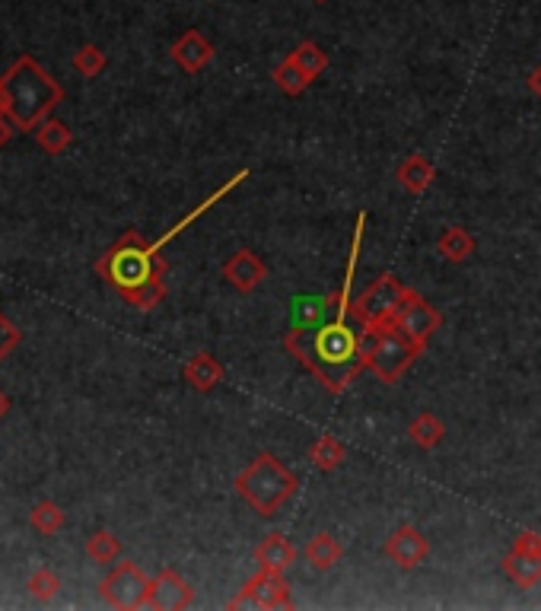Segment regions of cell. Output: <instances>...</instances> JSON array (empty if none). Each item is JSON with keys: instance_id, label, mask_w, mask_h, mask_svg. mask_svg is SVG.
<instances>
[{"instance_id": "6da1fadb", "label": "cell", "mask_w": 541, "mask_h": 611, "mask_svg": "<svg viewBox=\"0 0 541 611\" xmlns=\"http://www.w3.org/2000/svg\"><path fill=\"white\" fill-rule=\"evenodd\" d=\"M363 223H366V214L357 217L351 255H347V271L341 287L335 290V309L328 312V319L319 325H293L284 335V351L300 360L331 395H344L347 386L366 370V347H370V338H373V331L357 325L351 316V300H354L351 287H354V268L360 258Z\"/></svg>"}, {"instance_id": "7a4b0ae2", "label": "cell", "mask_w": 541, "mask_h": 611, "mask_svg": "<svg viewBox=\"0 0 541 611\" xmlns=\"http://www.w3.org/2000/svg\"><path fill=\"white\" fill-rule=\"evenodd\" d=\"M61 102V83L32 55H20L0 77V112L16 131H36Z\"/></svg>"}, {"instance_id": "3957f363", "label": "cell", "mask_w": 541, "mask_h": 611, "mask_svg": "<svg viewBox=\"0 0 541 611\" xmlns=\"http://www.w3.org/2000/svg\"><path fill=\"white\" fill-rule=\"evenodd\" d=\"M96 274L121 296V300H128V296L141 287L163 281L166 261L160 258V249H156L153 242H147L137 230H128L96 261Z\"/></svg>"}, {"instance_id": "277c9868", "label": "cell", "mask_w": 541, "mask_h": 611, "mask_svg": "<svg viewBox=\"0 0 541 611\" xmlns=\"http://www.w3.org/2000/svg\"><path fill=\"white\" fill-rule=\"evenodd\" d=\"M236 494L246 500L258 516H277L284 503L300 491V478L274 456V452H258V456L236 475Z\"/></svg>"}, {"instance_id": "5b68a950", "label": "cell", "mask_w": 541, "mask_h": 611, "mask_svg": "<svg viewBox=\"0 0 541 611\" xmlns=\"http://www.w3.org/2000/svg\"><path fill=\"white\" fill-rule=\"evenodd\" d=\"M421 354H424V347L414 344L395 322H389L373 331L370 347H366V370H370L379 382H386V386H395Z\"/></svg>"}, {"instance_id": "8992f818", "label": "cell", "mask_w": 541, "mask_h": 611, "mask_svg": "<svg viewBox=\"0 0 541 611\" xmlns=\"http://www.w3.org/2000/svg\"><path fill=\"white\" fill-rule=\"evenodd\" d=\"M405 293H408V287L401 284L395 274H382L360 296H354V300H351V316L366 331H376V328L392 322L395 309H398L401 296H405Z\"/></svg>"}, {"instance_id": "52a82bcc", "label": "cell", "mask_w": 541, "mask_h": 611, "mask_svg": "<svg viewBox=\"0 0 541 611\" xmlns=\"http://www.w3.org/2000/svg\"><path fill=\"white\" fill-rule=\"evenodd\" d=\"M99 596L106 605L118 608V611H134V608H147L150 599V576L131 564L121 561L106 580L99 583Z\"/></svg>"}, {"instance_id": "ba28073f", "label": "cell", "mask_w": 541, "mask_h": 611, "mask_svg": "<svg viewBox=\"0 0 541 611\" xmlns=\"http://www.w3.org/2000/svg\"><path fill=\"white\" fill-rule=\"evenodd\" d=\"M293 605L296 602L290 596V583L284 580V573L265 570V567H258L252 580L242 586L230 602H226V608H268V611L293 608Z\"/></svg>"}, {"instance_id": "9c48e42d", "label": "cell", "mask_w": 541, "mask_h": 611, "mask_svg": "<svg viewBox=\"0 0 541 611\" xmlns=\"http://www.w3.org/2000/svg\"><path fill=\"white\" fill-rule=\"evenodd\" d=\"M392 322H395L401 331H405V335H408L414 344L427 347V341L436 335V328L443 325V316H440V309H436L433 303H427L421 293L408 287V293L401 296V303H398V309H395Z\"/></svg>"}, {"instance_id": "30bf717a", "label": "cell", "mask_w": 541, "mask_h": 611, "mask_svg": "<svg viewBox=\"0 0 541 611\" xmlns=\"http://www.w3.org/2000/svg\"><path fill=\"white\" fill-rule=\"evenodd\" d=\"M195 602V589L185 580L179 570H160L150 580V599H147V608L153 611H182V608H191Z\"/></svg>"}, {"instance_id": "8fae6325", "label": "cell", "mask_w": 541, "mask_h": 611, "mask_svg": "<svg viewBox=\"0 0 541 611\" xmlns=\"http://www.w3.org/2000/svg\"><path fill=\"white\" fill-rule=\"evenodd\" d=\"M382 551H386V557L392 564H398L401 570H414L421 567L427 561L430 554V541L421 529L414 526H398L389 538L386 545H382Z\"/></svg>"}, {"instance_id": "7c38bea8", "label": "cell", "mask_w": 541, "mask_h": 611, "mask_svg": "<svg viewBox=\"0 0 541 611\" xmlns=\"http://www.w3.org/2000/svg\"><path fill=\"white\" fill-rule=\"evenodd\" d=\"M268 265L265 258H258L252 249H236L230 258L223 261V281L230 284L236 293H252L265 284Z\"/></svg>"}, {"instance_id": "4fadbf2b", "label": "cell", "mask_w": 541, "mask_h": 611, "mask_svg": "<svg viewBox=\"0 0 541 611\" xmlns=\"http://www.w3.org/2000/svg\"><path fill=\"white\" fill-rule=\"evenodd\" d=\"M172 61H176L185 74H201L204 67L214 61V45L204 39L201 29H188L172 42Z\"/></svg>"}, {"instance_id": "5bb4252c", "label": "cell", "mask_w": 541, "mask_h": 611, "mask_svg": "<svg viewBox=\"0 0 541 611\" xmlns=\"http://www.w3.org/2000/svg\"><path fill=\"white\" fill-rule=\"evenodd\" d=\"M255 561L258 567H265V570H277V573H284L296 564V548H293V541L284 535V532H271L261 538V545L255 548Z\"/></svg>"}, {"instance_id": "9a60e30c", "label": "cell", "mask_w": 541, "mask_h": 611, "mask_svg": "<svg viewBox=\"0 0 541 611\" xmlns=\"http://www.w3.org/2000/svg\"><path fill=\"white\" fill-rule=\"evenodd\" d=\"M436 179V166L427 160L424 153H411L401 160V166L395 169V182L408 191V195H424V191L433 185Z\"/></svg>"}, {"instance_id": "2e32d148", "label": "cell", "mask_w": 541, "mask_h": 611, "mask_svg": "<svg viewBox=\"0 0 541 611\" xmlns=\"http://www.w3.org/2000/svg\"><path fill=\"white\" fill-rule=\"evenodd\" d=\"M182 376H185V382H188V386L195 389V392H214L220 382H223L226 370H223V363H220L214 354L201 351V354H195V357L185 363Z\"/></svg>"}, {"instance_id": "e0dca14e", "label": "cell", "mask_w": 541, "mask_h": 611, "mask_svg": "<svg viewBox=\"0 0 541 611\" xmlns=\"http://www.w3.org/2000/svg\"><path fill=\"white\" fill-rule=\"evenodd\" d=\"M503 573H506V580H513L519 589H532L541 583V554L513 548L503 557Z\"/></svg>"}, {"instance_id": "ac0fdd59", "label": "cell", "mask_w": 541, "mask_h": 611, "mask_svg": "<svg viewBox=\"0 0 541 611\" xmlns=\"http://www.w3.org/2000/svg\"><path fill=\"white\" fill-rule=\"evenodd\" d=\"M303 557H306V561L316 567V570H331V567H335L341 557H344V548H341V541L331 535V532H319V535H312V538L306 541Z\"/></svg>"}, {"instance_id": "d6986e66", "label": "cell", "mask_w": 541, "mask_h": 611, "mask_svg": "<svg viewBox=\"0 0 541 611\" xmlns=\"http://www.w3.org/2000/svg\"><path fill=\"white\" fill-rule=\"evenodd\" d=\"M436 249H440V255L446 261H452V265H462V261H468L471 255H475L478 242L465 230V226H449V230H443V236L436 239Z\"/></svg>"}, {"instance_id": "ffe728a7", "label": "cell", "mask_w": 541, "mask_h": 611, "mask_svg": "<svg viewBox=\"0 0 541 611\" xmlns=\"http://www.w3.org/2000/svg\"><path fill=\"white\" fill-rule=\"evenodd\" d=\"M32 134H36V144H39L48 156H61L67 147L74 144V131L67 128L64 121H58V118H45Z\"/></svg>"}, {"instance_id": "44dd1931", "label": "cell", "mask_w": 541, "mask_h": 611, "mask_svg": "<svg viewBox=\"0 0 541 611\" xmlns=\"http://www.w3.org/2000/svg\"><path fill=\"white\" fill-rule=\"evenodd\" d=\"M408 436H411V443H417L421 449H436L443 443V436H446V427H443V421L436 414H430V411H421L414 417V421L408 424Z\"/></svg>"}, {"instance_id": "7402d4cb", "label": "cell", "mask_w": 541, "mask_h": 611, "mask_svg": "<svg viewBox=\"0 0 541 611\" xmlns=\"http://www.w3.org/2000/svg\"><path fill=\"white\" fill-rule=\"evenodd\" d=\"M271 80H274V86H277V90H281L284 96H300V93L309 90V83H312L309 74H306L293 58H284L281 64H274Z\"/></svg>"}, {"instance_id": "603a6c76", "label": "cell", "mask_w": 541, "mask_h": 611, "mask_svg": "<svg viewBox=\"0 0 541 611\" xmlns=\"http://www.w3.org/2000/svg\"><path fill=\"white\" fill-rule=\"evenodd\" d=\"M344 459H347V446L338 440V436H319L316 443H312V449H309V462L316 465L319 471H335V468H341L344 465Z\"/></svg>"}, {"instance_id": "cb8c5ba5", "label": "cell", "mask_w": 541, "mask_h": 611, "mask_svg": "<svg viewBox=\"0 0 541 611\" xmlns=\"http://www.w3.org/2000/svg\"><path fill=\"white\" fill-rule=\"evenodd\" d=\"M86 557L96 564H115L121 557V538L109 529H99L86 538Z\"/></svg>"}, {"instance_id": "d4e9b609", "label": "cell", "mask_w": 541, "mask_h": 611, "mask_svg": "<svg viewBox=\"0 0 541 611\" xmlns=\"http://www.w3.org/2000/svg\"><path fill=\"white\" fill-rule=\"evenodd\" d=\"M29 526H32V532H39V535H58L64 529V510L55 500H42V503L32 506Z\"/></svg>"}, {"instance_id": "484cf974", "label": "cell", "mask_w": 541, "mask_h": 611, "mask_svg": "<svg viewBox=\"0 0 541 611\" xmlns=\"http://www.w3.org/2000/svg\"><path fill=\"white\" fill-rule=\"evenodd\" d=\"M26 592H29V599L32 602H55L58 599V592H61V576L51 570V567H39L36 573L29 576V583H26Z\"/></svg>"}, {"instance_id": "4316f807", "label": "cell", "mask_w": 541, "mask_h": 611, "mask_svg": "<svg viewBox=\"0 0 541 611\" xmlns=\"http://www.w3.org/2000/svg\"><path fill=\"white\" fill-rule=\"evenodd\" d=\"M290 58L303 67V71L309 74V80H316V77H322L328 71V55L316 42H300L290 51Z\"/></svg>"}, {"instance_id": "83f0119b", "label": "cell", "mask_w": 541, "mask_h": 611, "mask_svg": "<svg viewBox=\"0 0 541 611\" xmlns=\"http://www.w3.org/2000/svg\"><path fill=\"white\" fill-rule=\"evenodd\" d=\"M106 64H109V58H106V51H102L99 45H83V48H77V55H74L77 74L86 77V80L99 77L102 71H106Z\"/></svg>"}, {"instance_id": "f1b7e54d", "label": "cell", "mask_w": 541, "mask_h": 611, "mask_svg": "<svg viewBox=\"0 0 541 611\" xmlns=\"http://www.w3.org/2000/svg\"><path fill=\"white\" fill-rule=\"evenodd\" d=\"M20 344H23V331L16 328V325L4 316V312H0V363H4Z\"/></svg>"}, {"instance_id": "f546056e", "label": "cell", "mask_w": 541, "mask_h": 611, "mask_svg": "<svg viewBox=\"0 0 541 611\" xmlns=\"http://www.w3.org/2000/svg\"><path fill=\"white\" fill-rule=\"evenodd\" d=\"M513 548L519 551H532V554H541V535L538 532H519L516 541H513Z\"/></svg>"}, {"instance_id": "4dcf8cb0", "label": "cell", "mask_w": 541, "mask_h": 611, "mask_svg": "<svg viewBox=\"0 0 541 611\" xmlns=\"http://www.w3.org/2000/svg\"><path fill=\"white\" fill-rule=\"evenodd\" d=\"M529 90H532V93H535V96L541 99V64H538L535 71L529 74Z\"/></svg>"}, {"instance_id": "1f68e13d", "label": "cell", "mask_w": 541, "mask_h": 611, "mask_svg": "<svg viewBox=\"0 0 541 611\" xmlns=\"http://www.w3.org/2000/svg\"><path fill=\"white\" fill-rule=\"evenodd\" d=\"M10 128H13L10 121H7V118H0V147H4V144L10 141Z\"/></svg>"}, {"instance_id": "d6a6232c", "label": "cell", "mask_w": 541, "mask_h": 611, "mask_svg": "<svg viewBox=\"0 0 541 611\" xmlns=\"http://www.w3.org/2000/svg\"><path fill=\"white\" fill-rule=\"evenodd\" d=\"M7 414H10V398H7L4 392H0V421H4Z\"/></svg>"}, {"instance_id": "836d02e7", "label": "cell", "mask_w": 541, "mask_h": 611, "mask_svg": "<svg viewBox=\"0 0 541 611\" xmlns=\"http://www.w3.org/2000/svg\"><path fill=\"white\" fill-rule=\"evenodd\" d=\"M312 4H325V0H312Z\"/></svg>"}]
</instances>
